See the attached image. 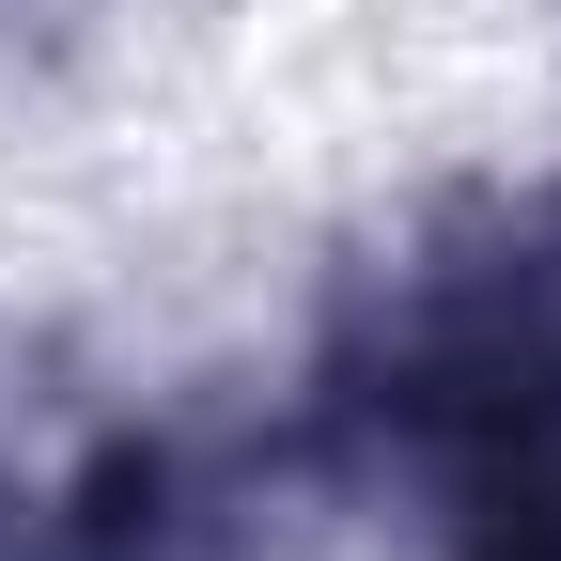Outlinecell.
Here are the masks:
<instances>
[{
	"label": "cell",
	"mask_w": 561,
	"mask_h": 561,
	"mask_svg": "<svg viewBox=\"0 0 561 561\" xmlns=\"http://www.w3.org/2000/svg\"><path fill=\"white\" fill-rule=\"evenodd\" d=\"M328 405L405 500L437 561H561V187L437 219L328 359Z\"/></svg>",
	"instance_id": "1"
}]
</instances>
